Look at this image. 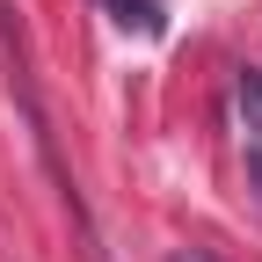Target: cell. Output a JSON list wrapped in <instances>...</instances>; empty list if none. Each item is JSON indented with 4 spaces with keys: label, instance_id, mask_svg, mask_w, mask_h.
<instances>
[{
    "label": "cell",
    "instance_id": "7a4b0ae2",
    "mask_svg": "<svg viewBox=\"0 0 262 262\" xmlns=\"http://www.w3.org/2000/svg\"><path fill=\"white\" fill-rule=\"evenodd\" d=\"M241 117H248L255 146H262V66H248V73H241Z\"/></svg>",
    "mask_w": 262,
    "mask_h": 262
},
{
    "label": "cell",
    "instance_id": "3957f363",
    "mask_svg": "<svg viewBox=\"0 0 262 262\" xmlns=\"http://www.w3.org/2000/svg\"><path fill=\"white\" fill-rule=\"evenodd\" d=\"M175 262H219V255H211V248H182Z\"/></svg>",
    "mask_w": 262,
    "mask_h": 262
},
{
    "label": "cell",
    "instance_id": "6da1fadb",
    "mask_svg": "<svg viewBox=\"0 0 262 262\" xmlns=\"http://www.w3.org/2000/svg\"><path fill=\"white\" fill-rule=\"evenodd\" d=\"M110 15L124 29H139V37H160V8H153V0H110Z\"/></svg>",
    "mask_w": 262,
    "mask_h": 262
}]
</instances>
